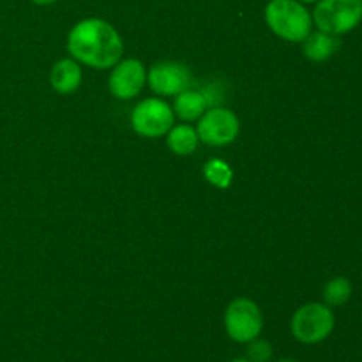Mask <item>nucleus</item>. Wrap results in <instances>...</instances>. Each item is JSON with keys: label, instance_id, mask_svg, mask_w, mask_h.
Wrapping results in <instances>:
<instances>
[{"label": "nucleus", "instance_id": "ddd939ff", "mask_svg": "<svg viewBox=\"0 0 362 362\" xmlns=\"http://www.w3.org/2000/svg\"><path fill=\"white\" fill-rule=\"evenodd\" d=\"M198 133L194 131V127L186 126H175L170 129L168 133V147L173 154L177 156H189L193 154L194 148L198 147Z\"/></svg>", "mask_w": 362, "mask_h": 362}, {"label": "nucleus", "instance_id": "9d476101", "mask_svg": "<svg viewBox=\"0 0 362 362\" xmlns=\"http://www.w3.org/2000/svg\"><path fill=\"white\" fill-rule=\"evenodd\" d=\"M49 83L59 94H71L81 83V67L71 59L59 60L49 74Z\"/></svg>", "mask_w": 362, "mask_h": 362}, {"label": "nucleus", "instance_id": "4468645a", "mask_svg": "<svg viewBox=\"0 0 362 362\" xmlns=\"http://www.w3.org/2000/svg\"><path fill=\"white\" fill-rule=\"evenodd\" d=\"M352 297V283L346 278H334L324 286V300L327 306H343Z\"/></svg>", "mask_w": 362, "mask_h": 362}, {"label": "nucleus", "instance_id": "6e6552de", "mask_svg": "<svg viewBox=\"0 0 362 362\" xmlns=\"http://www.w3.org/2000/svg\"><path fill=\"white\" fill-rule=\"evenodd\" d=\"M147 81V73L140 60L127 59L115 64L110 74V92L119 99H133Z\"/></svg>", "mask_w": 362, "mask_h": 362}, {"label": "nucleus", "instance_id": "6ab92c4d", "mask_svg": "<svg viewBox=\"0 0 362 362\" xmlns=\"http://www.w3.org/2000/svg\"><path fill=\"white\" fill-rule=\"evenodd\" d=\"M232 362H251L250 359H235V361H232Z\"/></svg>", "mask_w": 362, "mask_h": 362}, {"label": "nucleus", "instance_id": "39448f33", "mask_svg": "<svg viewBox=\"0 0 362 362\" xmlns=\"http://www.w3.org/2000/svg\"><path fill=\"white\" fill-rule=\"evenodd\" d=\"M226 334L237 343H250L260 336L264 329V317L260 308L251 299L240 297L230 303L225 311Z\"/></svg>", "mask_w": 362, "mask_h": 362}, {"label": "nucleus", "instance_id": "a211bd4d", "mask_svg": "<svg viewBox=\"0 0 362 362\" xmlns=\"http://www.w3.org/2000/svg\"><path fill=\"white\" fill-rule=\"evenodd\" d=\"M299 2H303V4H315V2H318V0H299Z\"/></svg>", "mask_w": 362, "mask_h": 362}, {"label": "nucleus", "instance_id": "f257e3e1", "mask_svg": "<svg viewBox=\"0 0 362 362\" xmlns=\"http://www.w3.org/2000/svg\"><path fill=\"white\" fill-rule=\"evenodd\" d=\"M67 49L76 60L95 69H108L120 62L124 42L119 32L105 20L87 18L71 28Z\"/></svg>", "mask_w": 362, "mask_h": 362}, {"label": "nucleus", "instance_id": "9b49d317", "mask_svg": "<svg viewBox=\"0 0 362 362\" xmlns=\"http://www.w3.org/2000/svg\"><path fill=\"white\" fill-rule=\"evenodd\" d=\"M339 48V41L336 35L325 34V32H310L306 39L303 41L304 55L308 59L315 60V62H324V60L331 59Z\"/></svg>", "mask_w": 362, "mask_h": 362}, {"label": "nucleus", "instance_id": "20e7f679", "mask_svg": "<svg viewBox=\"0 0 362 362\" xmlns=\"http://www.w3.org/2000/svg\"><path fill=\"white\" fill-rule=\"evenodd\" d=\"M290 329L297 341L304 345H317L331 336L334 329V313L327 304H306L293 313Z\"/></svg>", "mask_w": 362, "mask_h": 362}, {"label": "nucleus", "instance_id": "dca6fc26", "mask_svg": "<svg viewBox=\"0 0 362 362\" xmlns=\"http://www.w3.org/2000/svg\"><path fill=\"white\" fill-rule=\"evenodd\" d=\"M272 357L271 343L265 339H253L247 346V359L251 362H269Z\"/></svg>", "mask_w": 362, "mask_h": 362}, {"label": "nucleus", "instance_id": "0eeeda50", "mask_svg": "<svg viewBox=\"0 0 362 362\" xmlns=\"http://www.w3.org/2000/svg\"><path fill=\"white\" fill-rule=\"evenodd\" d=\"M240 124L235 113L226 108H212L198 122V138L212 147H225L239 136Z\"/></svg>", "mask_w": 362, "mask_h": 362}, {"label": "nucleus", "instance_id": "aec40b11", "mask_svg": "<svg viewBox=\"0 0 362 362\" xmlns=\"http://www.w3.org/2000/svg\"><path fill=\"white\" fill-rule=\"evenodd\" d=\"M278 362H296V361H290V359H283V361H278Z\"/></svg>", "mask_w": 362, "mask_h": 362}, {"label": "nucleus", "instance_id": "f8f14e48", "mask_svg": "<svg viewBox=\"0 0 362 362\" xmlns=\"http://www.w3.org/2000/svg\"><path fill=\"white\" fill-rule=\"evenodd\" d=\"M207 98L198 90H184L177 95L175 105H173V115L182 120H197L200 119L207 108Z\"/></svg>", "mask_w": 362, "mask_h": 362}, {"label": "nucleus", "instance_id": "2eb2a0df", "mask_svg": "<svg viewBox=\"0 0 362 362\" xmlns=\"http://www.w3.org/2000/svg\"><path fill=\"white\" fill-rule=\"evenodd\" d=\"M204 175L212 186L225 189V187H228L230 184H232L233 172L225 161H221V159H211V161L204 166Z\"/></svg>", "mask_w": 362, "mask_h": 362}, {"label": "nucleus", "instance_id": "7ed1b4c3", "mask_svg": "<svg viewBox=\"0 0 362 362\" xmlns=\"http://www.w3.org/2000/svg\"><path fill=\"white\" fill-rule=\"evenodd\" d=\"M311 18L325 34H349L362 21V0H318Z\"/></svg>", "mask_w": 362, "mask_h": 362}, {"label": "nucleus", "instance_id": "1a4fd4ad", "mask_svg": "<svg viewBox=\"0 0 362 362\" xmlns=\"http://www.w3.org/2000/svg\"><path fill=\"white\" fill-rule=\"evenodd\" d=\"M148 87L159 95H179L191 85V73L179 62H159L147 76Z\"/></svg>", "mask_w": 362, "mask_h": 362}, {"label": "nucleus", "instance_id": "f3484780", "mask_svg": "<svg viewBox=\"0 0 362 362\" xmlns=\"http://www.w3.org/2000/svg\"><path fill=\"white\" fill-rule=\"evenodd\" d=\"M34 4H37V6H49V4H55L57 0H32Z\"/></svg>", "mask_w": 362, "mask_h": 362}, {"label": "nucleus", "instance_id": "423d86ee", "mask_svg": "<svg viewBox=\"0 0 362 362\" xmlns=\"http://www.w3.org/2000/svg\"><path fill=\"white\" fill-rule=\"evenodd\" d=\"M131 126L140 136L158 138L173 127V110L163 99H145L134 106Z\"/></svg>", "mask_w": 362, "mask_h": 362}, {"label": "nucleus", "instance_id": "f03ea898", "mask_svg": "<svg viewBox=\"0 0 362 362\" xmlns=\"http://www.w3.org/2000/svg\"><path fill=\"white\" fill-rule=\"evenodd\" d=\"M265 21L278 37L303 42L310 35L313 18L299 0H271L265 7Z\"/></svg>", "mask_w": 362, "mask_h": 362}]
</instances>
